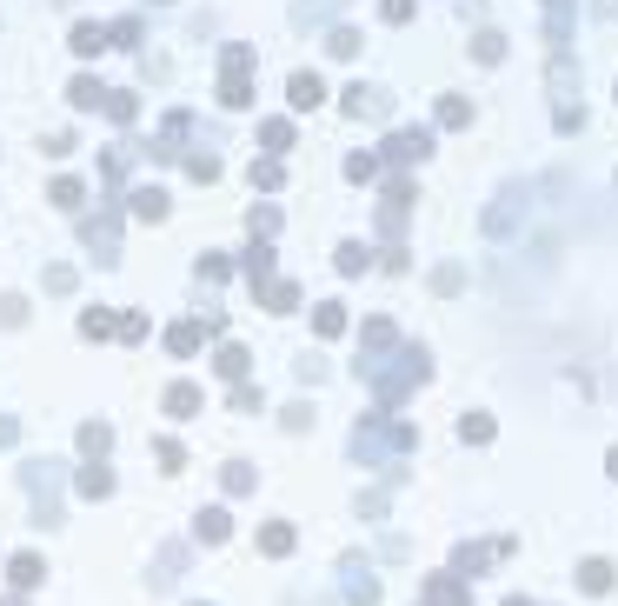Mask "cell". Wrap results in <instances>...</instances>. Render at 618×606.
Wrapping results in <instances>:
<instances>
[{
	"instance_id": "21",
	"label": "cell",
	"mask_w": 618,
	"mask_h": 606,
	"mask_svg": "<svg viewBox=\"0 0 618 606\" xmlns=\"http://www.w3.org/2000/svg\"><path fill=\"white\" fill-rule=\"evenodd\" d=\"M80 453H87V460H107L113 453V427L107 420H80Z\"/></svg>"
},
{
	"instance_id": "52",
	"label": "cell",
	"mask_w": 618,
	"mask_h": 606,
	"mask_svg": "<svg viewBox=\"0 0 618 606\" xmlns=\"http://www.w3.org/2000/svg\"><path fill=\"white\" fill-rule=\"evenodd\" d=\"M280 420H286V427H293V433H306V427H313V407H306V400H293V407H286Z\"/></svg>"
},
{
	"instance_id": "61",
	"label": "cell",
	"mask_w": 618,
	"mask_h": 606,
	"mask_svg": "<svg viewBox=\"0 0 618 606\" xmlns=\"http://www.w3.org/2000/svg\"><path fill=\"white\" fill-rule=\"evenodd\" d=\"M419 606H425V600H419Z\"/></svg>"
},
{
	"instance_id": "28",
	"label": "cell",
	"mask_w": 618,
	"mask_h": 606,
	"mask_svg": "<svg viewBox=\"0 0 618 606\" xmlns=\"http://www.w3.org/2000/svg\"><path fill=\"white\" fill-rule=\"evenodd\" d=\"M333 267H339V274L353 280V274H366V267H372V254H366L359 240H339V247H333Z\"/></svg>"
},
{
	"instance_id": "6",
	"label": "cell",
	"mask_w": 618,
	"mask_h": 606,
	"mask_svg": "<svg viewBox=\"0 0 618 606\" xmlns=\"http://www.w3.org/2000/svg\"><path fill=\"white\" fill-rule=\"evenodd\" d=\"M80 240L94 247L100 267H113V254H120V207H107L100 221H80Z\"/></svg>"
},
{
	"instance_id": "22",
	"label": "cell",
	"mask_w": 618,
	"mask_h": 606,
	"mask_svg": "<svg viewBox=\"0 0 618 606\" xmlns=\"http://www.w3.org/2000/svg\"><path fill=\"white\" fill-rule=\"evenodd\" d=\"M213 366H219V380H246V374H253V353L239 347V340H227V347L213 353Z\"/></svg>"
},
{
	"instance_id": "44",
	"label": "cell",
	"mask_w": 618,
	"mask_h": 606,
	"mask_svg": "<svg viewBox=\"0 0 618 606\" xmlns=\"http://www.w3.org/2000/svg\"><path fill=\"white\" fill-rule=\"evenodd\" d=\"M433 287H439V294H459V287H466V267H459V260L433 267Z\"/></svg>"
},
{
	"instance_id": "11",
	"label": "cell",
	"mask_w": 618,
	"mask_h": 606,
	"mask_svg": "<svg viewBox=\"0 0 618 606\" xmlns=\"http://www.w3.org/2000/svg\"><path fill=\"white\" fill-rule=\"evenodd\" d=\"M227 533H233V513H227V507H200V513H193V540H200V547H219Z\"/></svg>"
},
{
	"instance_id": "29",
	"label": "cell",
	"mask_w": 618,
	"mask_h": 606,
	"mask_svg": "<svg viewBox=\"0 0 618 606\" xmlns=\"http://www.w3.org/2000/svg\"><path fill=\"white\" fill-rule=\"evenodd\" d=\"M578 586L598 600V593H612V560H578Z\"/></svg>"
},
{
	"instance_id": "55",
	"label": "cell",
	"mask_w": 618,
	"mask_h": 606,
	"mask_svg": "<svg viewBox=\"0 0 618 606\" xmlns=\"http://www.w3.org/2000/svg\"><path fill=\"white\" fill-rule=\"evenodd\" d=\"M40 147H47V154H54V160H60V154H74V133H67V127H60V133H47V140H40Z\"/></svg>"
},
{
	"instance_id": "45",
	"label": "cell",
	"mask_w": 618,
	"mask_h": 606,
	"mask_svg": "<svg viewBox=\"0 0 618 606\" xmlns=\"http://www.w3.org/2000/svg\"><path fill=\"white\" fill-rule=\"evenodd\" d=\"M260 407H266V393H260V386L233 380V413H260Z\"/></svg>"
},
{
	"instance_id": "53",
	"label": "cell",
	"mask_w": 618,
	"mask_h": 606,
	"mask_svg": "<svg viewBox=\"0 0 618 606\" xmlns=\"http://www.w3.org/2000/svg\"><path fill=\"white\" fill-rule=\"evenodd\" d=\"M47 294H74V267H47Z\"/></svg>"
},
{
	"instance_id": "42",
	"label": "cell",
	"mask_w": 618,
	"mask_h": 606,
	"mask_svg": "<svg viewBox=\"0 0 618 606\" xmlns=\"http://www.w3.org/2000/svg\"><path fill=\"white\" fill-rule=\"evenodd\" d=\"M113 327H120V320H113V313H100V307H87V313H80V333H87V340H107Z\"/></svg>"
},
{
	"instance_id": "8",
	"label": "cell",
	"mask_w": 618,
	"mask_h": 606,
	"mask_svg": "<svg viewBox=\"0 0 618 606\" xmlns=\"http://www.w3.org/2000/svg\"><path fill=\"white\" fill-rule=\"evenodd\" d=\"M339 107L353 113V121H386L392 113V94H380V87H366V80H353L346 94H339Z\"/></svg>"
},
{
	"instance_id": "40",
	"label": "cell",
	"mask_w": 618,
	"mask_h": 606,
	"mask_svg": "<svg viewBox=\"0 0 618 606\" xmlns=\"http://www.w3.org/2000/svg\"><path fill=\"white\" fill-rule=\"evenodd\" d=\"M346 180L372 187V180H380V154H346Z\"/></svg>"
},
{
	"instance_id": "18",
	"label": "cell",
	"mask_w": 618,
	"mask_h": 606,
	"mask_svg": "<svg viewBox=\"0 0 618 606\" xmlns=\"http://www.w3.org/2000/svg\"><path fill=\"white\" fill-rule=\"evenodd\" d=\"M293 547H300V533L286 527V520H266V527H260V553H266V560H286Z\"/></svg>"
},
{
	"instance_id": "26",
	"label": "cell",
	"mask_w": 618,
	"mask_h": 606,
	"mask_svg": "<svg viewBox=\"0 0 618 606\" xmlns=\"http://www.w3.org/2000/svg\"><path fill=\"white\" fill-rule=\"evenodd\" d=\"M67 47H74V54H80V60H94V54H100V47H107V27H100V21H80L74 33H67Z\"/></svg>"
},
{
	"instance_id": "50",
	"label": "cell",
	"mask_w": 618,
	"mask_h": 606,
	"mask_svg": "<svg viewBox=\"0 0 618 606\" xmlns=\"http://www.w3.org/2000/svg\"><path fill=\"white\" fill-rule=\"evenodd\" d=\"M153 453H160V466H166V474H180V466H186V447H180V440H160Z\"/></svg>"
},
{
	"instance_id": "5",
	"label": "cell",
	"mask_w": 618,
	"mask_h": 606,
	"mask_svg": "<svg viewBox=\"0 0 618 606\" xmlns=\"http://www.w3.org/2000/svg\"><path fill=\"white\" fill-rule=\"evenodd\" d=\"M506 553H512V540H479V547L466 540V547L452 553V574H459V580H486V566L506 560Z\"/></svg>"
},
{
	"instance_id": "1",
	"label": "cell",
	"mask_w": 618,
	"mask_h": 606,
	"mask_svg": "<svg viewBox=\"0 0 618 606\" xmlns=\"http://www.w3.org/2000/svg\"><path fill=\"white\" fill-rule=\"evenodd\" d=\"M433 374V360H425V347H386L380 360H359V380L372 386V400H380V413H392L399 400Z\"/></svg>"
},
{
	"instance_id": "56",
	"label": "cell",
	"mask_w": 618,
	"mask_h": 606,
	"mask_svg": "<svg viewBox=\"0 0 618 606\" xmlns=\"http://www.w3.org/2000/svg\"><path fill=\"white\" fill-rule=\"evenodd\" d=\"M13 433H21V420H0V447H13Z\"/></svg>"
},
{
	"instance_id": "3",
	"label": "cell",
	"mask_w": 618,
	"mask_h": 606,
	"mask_svg": "<svg viewBox=\"0 0 618 606\" xmlns=\"http://www.w3.org/2000/svg\"><path fill=\"white\" fill-rule=\"evenodd\" d=\"M21 480L33 493V527H54L60 520V460H27Z\"/></svg>"
},
{
	"instance_id": "23",
	"label": "cell",
	"mask_w": 618,
	"mask_h": 606,
	"mask_svg": "<svg viewBox=\"0 0 618 606\" xmlns=\"http://www.w3.org/2000/svg\"><path fill=\"white\" fill-rule=\"evenodd\" d=\"M74 486H80V500H107V493H113V466H107V460L80 466V480H74Z\"/></svg>"
},
{
	"instance_id": "54",
	"label": "cell",
	"mask_w": 618,
	"mask_h": 606,
	"mask_svg": "<svg viewBox=\"0 0 618 606\" xmlns=\"http://www.w3.org/2000/svg\"><path fill=\"white\" fill-rule=\"evenodd\" d=\"M380 21H392V27L412 21V0H380Z\"/></svg>"
},
{
	"instance_id": "39",
	"label": "cell",
	"mask_w": 618,
	"mask_h": 606,
	"mask_svg": "<svg viewBox=\"0 0 618 606\" xmlns=\"http://www.w3.org/2000/svg\"><path fill=\"white\" fill-rule=\"evenodd\" d=\"M459 440H466V447H486V440H492V413H466V420H459Z\"/></svg>"
},
{
	"instance_id": "35",
	"label": "cell",
	"mask_w": 618,
	"mask_h": 606,
	"mask_svg": "<svg viewBox=\"0 0 618 606\" xmlns=\"http://www.w3.org/2000/svg\"><path fill=\"white\" fill-rule=\"evenodd\" d=\"M246 180H253V187H266V194H273V187H280V180H286V167L273 160V154H260V160L246 167Z\"/></svg>"
},
{
	"instance_id": "2",
	"label": "cell",
	"mask_w": 618,
	"mask_h": 606,
	"mask_svg": "<svg viewBox=\"0 0 618 606\" xmlns=\"http://www.w3.org/2000/svg\"><path fill=\"white\" fill-rule=\"evenodd\" d=\"M219 107H253V47L246 41H227L219 54Z\"/></svg>"
},
{
	"instance_id": "10",
	"label": "cell",
	"mask_w": 618,
	"mask_h": 606,
	"mask_svg": "<svg viewBox=\"0 0 618 606\" xmlns=\"http://www.w3.org/2000/svg\"><path fill=\"white\" fill-rule=\"evenodd\" d=\"M339 586H346L353 606H380V580H372L366 560H346V566H339Z\"/></svg>"
},
{
	"instance_id": "57",
	"label": "cell",
	"mask_w": 618,
	"mask_h": 606,
	"mask_svg": "<svg viewBox=\"0 0 618 606\" xmlns=\"http://www.w3.org/2000/svg\"><path fill=\"white\" fill-rule=\"evenodd\" d=\"M605 474H612V480H618V447H612V453H605Z\"/></svg>"
},
{
	"instance_id": "9",
	"label": "cell",
	"mask_w": 618,
	"mask_h": 606,
	"mask_svg": "<svg viewBox=\"0 0 618 606\" xmlns=\"http://www.w3.org/2000/svg\"><path fill=\"white\" fill-rule=\"evenodd\" d=\"M425 154H433V133H425V127H406V133H392V140H386L380 167H386V160H392V167H412V160H425Z\"/></svg>"
},
{
	"instance_id": "49",
	"label": "cell",
	"mask_w": 618,
	"mask_h": 606,
	"mask_svg": "<svg viewBox=\"0 0 618 606\" xmlns=\"http://www.w3.org/2000/svg\"><path fill=\"white\" fill-rule=\"evenodd\" d=\"M27 320V300L21 294H0V327H21Z\"/></svg>"
},
{
	"instance_id": "7",
	"label": "cell",
	"mask_w": 618,
	"mask_h": 606,
	"mask_svg": "<svg viewBox=\"0 0 618 606\" xmlns=\"http://www.w3.org/2000/svg\"><path fill=\"white\" fill-rule=\"evenodd\" d=\"M406 213H412V180H386V200H380V233L386 240H399V227H406Z\"/></svg>"
},
{
	"instance_id": "38",
	"label": "cell",
	"mask_w": 618,
	"mask_h": 606,
	"mask_svg": "<svg viewBox=\"0 0 618 606\" xmlns=\"http://www.w3.org/2000/svg\"><path fill=\"white\" fill-rule=\"evenodd\" d=\"M326 54H333V60H353V54H359V27H333V33H326Z\"/></svg>"
},
{
	"instance_id": "33",
	"label": "cell",
	"mask_w": 618,
	"mask_h": 606,
	"mask_svg": "<svg viewBox=\"0 0 618 606\" xmlns=\"http://www.w3.org/2000/svg\"><path fill=\"white\" fill-rule=\"evenodd\" d=\"M67 100H74V107H80V113H94V107H100V100H107V87H100V80H94V74H80V80H74V87H67Z\"/></svg>"
},
{
	"instance_id": "37",
	"label": "cell",
	"mask_w": 618,
	"mask_h": 606,
	"mask_svg": "<svg viewBox=\"0 0 618 606\" xmlns=\"http://www.w3.org/2000/svg\"><path fill=\"white\" fill-rule=\"evenodd\" d=\"M466 121H472V100L466 94H445L439 100V127H466Z\"/></svg>"
},
{
	"instance_id": "60",
	"label": "cell",
	"mask_w": 618,
	"mask_h": 606,
	"mask_svg": "<svg viewBox=\"0 0 618 606\" xmlns=\"http://www.w3.org/2000/svg\"><path fill=\"white\" fill-rule=\"evenodd\" d=\"M506 606H532V600H506Z\"/></svg>"
},
{
	"instance_id": "47",
	"label": "cell",
	"mask_w": 618,
	"mask_h": 606,
	"mask_svg": "<svg viewBox=\"0 0 618 606\" xmlns=\"http://www.w3.org/2000/svg\"><path fill=\"white\" fill-rule=\"evenodd\" d=\"M333 7H339V0H300V7H293V21H300V27H313V21H326Z\"/></svg>"
},
{
	"instance_id": "46",
	"label": "cell",
	"mask_w": 618,
	"mask_h": 606,
	"mask_svg": "<svg viewBox=\"0 0 618 606\" xmlns=\"http://www.w3.org/2000/svg\"><path fill=\"white\" fill-rule=\"evenodd\" d=\"M227 274H233V260H227V254H200V280H206V287H219Z\"/></svg>"
},
{
	"instance_id": "32",
	"label": "cell",
	"mask_w": 618,
	"mask_h": 606,
	"mask_svg": "<svg viewBox=\"0 0 618 606\" xmlns=\"http://www.w3.org/2000/svg\"><path fill=\"white\" fill-rule=\"evenodd\" d=\"M186 574V553L180 547H160V560H153V586H174Z\"/></svg>"
},
{
	"instance_id": "34",
	"label": "cell",
	"mask_w": 618,
	"mask_h": 606,
	"mask_svg": "<svg viewBox=\"0 0 618 606\" xmlns=\"http://www.w3.org/2000/svg\"><path fill=\"white\" fill-rule=\"evenodd\" d=\"M472 54H479V60H486V67H499V60H506V33H499V27H486V33H472Z\"/></svg>"
},
{
	"instance_id": "4",
	"label": "cell",
	"mask_w": 618,
	"mask_h": 606,
	"mask_svg": "<svg viewBox=\"0 0 618 606\" xmlns=\"http://www.w3.org/2000/svg\"><path fill=\"white\" fill-rule=\"evenodd\" d=\"M525 213H532V187H506L486 213H479V233H486V240H506V233L525 227Z\"/></svg>"
},
{
	"instance_id": "14",
	"label": "cell",
	"mask_w": 618,
	"mask_h": 606,
	"mask_svg": "<svg viewBox=\"0 0 618 606\" xmlns=\"http://www.w3.org/2000/svg\"><path fill=\"white\" fill-rule=\"evenodd\" d=\"M7 580H13V593H33V586L47 580V560H40V553H13V560H7Z\"/></svg>"
},
{
	"instance_id": "51",
	"label": "cell",
	"mask_w": 618,
	"mask_h": 606,
	"mask_svg": "<svg viewBox=\"0 0 618 606\" xmlns=\"http://www.w3.org/2000/svg\"><path fill=\"white\" fill-rule=\"evenodd\" d=\"M113 333H120V340H147V313H120Z\"/></svg>"
},
{
	"instance_id": "30",
	"label": "cell",
	"mask_w": 618,
	"mask_h": 606,
	"mask_svg": "<svg viewBox=\"0 0 618 606\" xmlns=\"http://www.w3.org/2000/svg\"><path fill=\"white\" fill-rule=\"evenodd\" d=\"M47 200H54V207H60V213H80V200H87V187H80V180H74V174H60V180H54V187H47Z\"/></svg>"
},
{
	"instance_id": "24",
	"label": "cell",
	"mask_w": 618,
	"mask_h": 606,
	"mask_svg": "<svg viewBox=\"0 0 618 606\" xmlns=\"http://www.w3.org/2000/svg\"><path fill=\"white\" fill-rule=\"evenodd\" d=\"M127 213H140V221H166V187H133L127 194Z\"/></svg>"
},
{
	"instance_id": "48",
	"label": "cell",
	"mask_w": 618,
	"mask_h": 606,
	"mask_svg": "<svg viewBox=\"0 0 618 606\" xmlns=\"http://www.w3.org/2000/svg\"><path fill=\"white\" fill-rule=\"evenodd\" d=\"M107 47H140V21H113L107 27Z\"/></svg>"
},
{
	"instance_id": "17",
	"label": "cell",
	"mask_w": 618,
	"mask_h": 606,
	"mask_svg": "<svg viewBox=\"0 0 618 606\" xmlns=\"http://www.w3.org/2000/svg\"><path fill=\"white\" fill-rule=\"evenodd\" d=\"M239 274H246V280H253V294H260L266 280H273V247H266V240H253L246 254H239Z\"/></svg>"
},
{
	"instance_id": "36",
	"label": "cell",
	"mask_w": 618,
	"mask_h": 606,
	"mask_svg": "<svg viewBox=\"0 0 618 606\" xmlns=\"http://www.w3.org/2000/svg\"><path fill=\"white\" fill-rule=\"evenodd\" d=\"M260 147H266L273 160H280L286 147H293V121H266V127H260Z\"/></svg>"
},
{
	"instance_id": "19",
	"label": "cell",
	"mask_w": 618,
	"mask_h": 606,
	"mask_svg": "<svg viewBox=\"0 0 618 606\" xmlns=\"http://www.w3.org/2000/svg\"><path fill=\"white\" fill-rule=\"evenodd\" d=\"M286 100H293L300 113H313L319 100H326V80L319 74H293V80H286Z\"/></svg>"
},
{
	"instance_id": "16",
	"label": "cell",
	"mask_w": 618,
	"mask_h": 606,
	"mask_svg": "<svg viewBox=\"0 0 618 606\" xmlns=\"http://www.w3.org/2000/svg\"><path fill=\"white\" fill-rule=\"evenodd\" d=\"M160 407L174 413V420H193V413L206 407V393H200L193 380H174V386H166V400H160Z\"/></svg>"
},
{
	"instance_id": "20",
	"label": "cell",
	"mask_w": 618,
	"mask_h": 606,
	"mask_svg": "<svg viewBox=\"0 0 618 606\" xmlns=\"http://www.w3.org/2000/svg\"><path fill=\"white\" fill-rule=\"evenodd\" d=\"M386 347H399V333H392V320H366V333H359V360H380Z\"/></svg>"
},
{
	"instance_id": "13",
	"label": "cell",
	"mask_w": 618,
	"mask_h": 606,
	"mask_svg": "<svg viewBox=\"0 0 618 606\" xmlns=\"http://www.w3.org/2000/svg\"><path fill=\"white\" fill-rule=\"evenodd\" d=\"M346 327H353L346 300H319V307H313V333H319V340H339Z\"/></svg>"
},
{
	"instance_id": "25",
	"label": "cell",
	"mask_w": 618,
	"mask_h": 606,
	"mask_svg": "<svg viewBox=\"0 0 618 606\" xmlns=\"http://www.w3.org/2000/svg\"><path fill=\"white\" fill-rule=\"evenodd\" d=\"M100 107H107L113 127H133V121H140V100H133L127 87H107V100H100Z\"/></svg>"
},
{
	"instance_id": "58",
	"label": "cell",
	"mask_w": 618,
	"mask_h": 606,
	"mask_svg": "<svg viewBox=\"0 0 618 606\" xmlns=\"http://www.w3.org/2000/svg\"><path fill=\"white\" fill-rule=\"evenodd\" d=\"M0 606H27V600H21V593H7V600H0Z\"/></svg>"
},
{
	"instance_id": "27",
	"label": "cell",
	"mask_w": 618,
	"mask_h": 606,
	"mask_svg": "<svg viewBox=\"0 0 618 606\" xmlns=\"http://www.w3.org/2000/svg\"><path fill=\"white\" fill-rule=\"evenodd\" d=\"M260 307H266V313H293V307H300V287H293V280H266V287H260Z\"/></svg>"
},
{
	"instance_id": "12",
	"label": "cell",
	"mask_w": 618,
	"mask_h": 606,
	"mask_svg": "<svg viewBox=\"0 0 618 606\" xmlns=\"http://www.w3.org/2000/svg\"><path fill=\"white\" fill-rule=\"evenodd\" d=\"M425 606H472V593H466L459 574H433L425 580Z\"/></svg>"
},
{
	"instance_id": "15",
	"label": "cell",
	"mask_w": 618,
	"mask_h": 606,
	"mask_svg": "<svg viewBox=\"0 0 618 606\" xmlns=\"http://www.w3.org/2000/svg\"><path fill=\"white\" fill-rule=\"evenodd\" d=\"M200 340H206V327H200V320H174V327H166V353H174V360H193Z\"/></svg>"
},
{
	"instance_id": "59",
	"label": "cell",
	"mask_w": 618,
	"mask_h": 606,
	"mask_svg": "<svg viewBox=\"0 0 618 606\" xmlns=\"http://www.w3.org/2000/svg\"><path fill=\"white\" fill-rule=\"evenodd\" d=\"M545 7H572V0H545Z\"/></svg>"
},
{
	"instance_id": "31",
	"label": "cell",
	"mask_w": 618,
	"mask_h": 606,
	"mask_svg": "<svg viewBox=\"0 0 618 606\" xmlns=\"http://www.w3.org/2000/svg\"><path fill=\"white\" fill-rule=\"evenodd\" d=\"M219 486H227V493H253V486H260V474H253L246 460H227V466H219Z\"/></svg>"
},
{
	"instance_id": "41",
	"label": "cell",
	"mask_w": 618,
	"mask_h": 606,
	"mask_svg": "<svg viewBox=\"0 0 618 606\" xmlns=\"http://www.w3.org/2000/svg\"><path fill=\"white\" fill-rule=\"evenodd\" d=\"M246 227H253V240H273V233H280V207H253Z\"/></svg>"
},
{
	"instance_id": "43",
	"label": "cell",
	"mask_w": 618,
	"mask_h": 606,
	"mask_svg": "<svg viewBox=\"0 0 618 606\" xmlns=\"http://www.w3.org/2000/svg\"><path fill=\"white\" fill-rule=\"evenodd\" d=\"M180 160H186V174H193V180H206V187L219 180V154H180Z\"/></svg>"
}]
</instances>
